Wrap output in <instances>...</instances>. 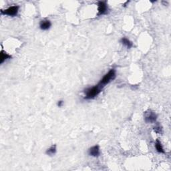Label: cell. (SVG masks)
Returning <instances> with one entry per match:
<instances>
[{
    "label": "cell",
    "instance_id": "4",
    "mask_svg": "<svg viewBox=\"0 0 171 171\" xmlns=\"http://www.w3.org/2000/svg\"><path fill=\"white\" fill-rule=\"evenodd\" d=\"M19 9L20 7L18 5H12V6L9 7L8 8L5 9L4 10H1L0 11H1L2 15H5V16L15 17L18 14Z\"/></svg>",
    "mask_w": 171,
    "mask_h": 171
},
{
    "label": "cell",
    "instance_id": "1",
    "mask_svg": "<svg viewBox=\"0 0 171 171\" xmlns=\"http://www.w3.org/2000/svg\"><path fill=\"white\" fill-rule=\"evenodd\" d=\"M116 70L114 68L111 69L108 72L104 75L102 78L100 80V82L98 84V85L103 89L104 86H106L107 84H108L110 82H112V81L115 80L116 78Z\"/></svg>",
    "mask_w": 171,
    "mask_h": 171
},
{
    "label": "cell",
    "instance_id": "11",
    "mask_svg": "<svg viewBox=\"0 0 171 171\" xmlns=\"http://www.w3.org/2000/svg\"><path fill=\"white\" fill-rule=\"evenodd\" d=\"M56 145H53L52 146H51L48 149L46 150V154L47 155H49V156H53L56 153Z\"/></svg>",
    "mask_w": 171,
    "mask_h": 171
},
{
    "label": "cell",
    "instance_id": "2",
    "mask_svg": "<svg viewBox=\"0 0 171 171\" xmlns=\"http://www.w3.org/2000/svg\"><path fill=\"white\" fill-rule=\"evenodd\" d=\"M102 88L101 87L99 86L98 84L92 87V88H88L86 89L84 92L85 94L84 99L85 100H91V99H94L97 96L99 95V94L102 92Z\"/></svg>",
    "mask_w": 171,
    "mask_h": 171
},
{
    "label": "cell",
    "instance_id": "8",
    "mask_svg": "<svg viewBox=\"0 0 171 171\" xmlns=\"http://www.w3.org/2000/svg\"><path fill=\"white\" fill-rule=\"evenodd\" d=\"M11 58V56L8 54V53H6L4 50H2L0 52V64H2L3 63L5 62L9 59Z\"/></svg>",
    "mask_w": 171,
    "mask_h": 171
},
{
    "label": "cell",
    "instance_id": "13",
    "mask_svg": "<svg viewBox=\"0 0 171 171\" xmlns=\"http://www.w3.org/2000/svg\"><path fill=\"white\" fill-rule=\"evenodd\" d=\"M64 101H63V100H59L58 102H57V106L60 108V107H62L63 106V105H64Z\"/></svg>",
    "mask_w": 171,
    "mask_h": 171
},
{
    "label": "cell",
    "instance_id": "10",
    "mask_svg": "<svg viewBox=\"0 0 171 171\" xmlns=\"http://www.w3.org/2000/svg\"><path fill=\"white\" fill-rule=\"evenodd\" d=\"M155 148H156V150H157V151L158 152L163 153V154H164L165 153V151L163 148V145H162V143L158 139L156 140V142H155Z\"/></svg>",
    "mask_w": 171,
    "mask_h": 171
},
{
    "label": "cell",
    "instance_id": "3",
    "mask_svg": "<svg viewBox=\"0 0 171 171\" xmlns=\"http://www.w3.org/2000/svg\"><path fill=\"white\" fill-rule=\"evenodd\" d=\"M144 119L146 123H154L157 120V115L154 111L148 109L144 113Z\"/></svg>",
    "mask_w": 171,
    "mask_h": 171
},
{
    "label": "cell",
    "instance_id": "7",
    "mask_svg": "<svg viewBox=\"0 0 171 171\" xmlns=\"http://www.w3.org/2000/svg\"><path fill=\"white\" fill-rule=\"evenodd\" d=\"M52 26V23H51L49 20L45 19L43 20H41L40 22V28L43 31H46L51 28Z\"/></svg>",
    "mask_w": 171,
    "mask_h": 171
},
{
    "label": "cell",
    "instance_id": "9",
    "mask_svg": "<svg viewBox=\"0 0 171 171\" xmlns=\"http://www.w3.org/2000/svg\"><path fill=\"white\" fill-rule=\"evenodd\" d=\"M121 42L122 43V44L124 45V46L127 47V49H130L131 47H133V42H132L130 40H128V39L126 37L122 38L121 39Z\"/></svg>",
    "mask_w": 171,
    "mask_h": 171
},
{
    "label": "cell",
    "instance_id": "5",
    "mask_svg": "<svg viewBox=\"0 0 171 171\" xmlns=\"http://www.w3.org/2000/svg\"><path fill=\"white\" fill-rule=\"evenodd\" d=\"M108 5L106 2L100 1L98 2V16H101L108 13Z\"/></svg>",
    "mask_w": 171,
    "mask_h": 171
},
{
    "label": "cell",
    "instance_id": "6",
    "mask_svg": "<svg viewBox=\"0 0 171 171\" xmlns=\"http://www.w3.org/2000/svg\"><path fill=\"white\" fill-rule=\"evenodd\" d=\"M88 154L90 157H98L100 155V149L98 145H95L92 146L88 150Z\"/></svg>",
    "mask_w": 171,
    "mask_h": 171
},
{
    "label": "cell",
    "instance_id": "12",
    "mask_svg": "<svg viewBox=\"0 0 171 171\" xmlns=\"http://www.w3.org/2000/svg\"><path fill=\"white\" fill-rule=\"evenodd\" d=\"M154 130L155 133H157L158 134H161L163 133V130H162V128L160 127V126L159 124H157V126H155L154 127Z\"/></svg>",
    "mask_w": 171,
    "mask_h": 171
}]
</instances>
